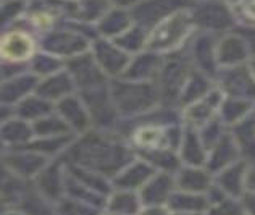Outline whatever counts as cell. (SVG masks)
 <instances>
[{
  "mask_svg": "<svg viewBox=\"0 0 255 215\" xmlns=\"http://www.w3.org/2000/svg\"><path fill=\"white\" fill-rule=\"evenodd\" d=\"M194 28H196L194 13L187 8L178 10L153 26L145 44L153 50H170L183 44Z\"/></svg>",
  "mask_w": 255,
  "mask_h": 215,
  "instance_id": "cell-1",
  "label": "cell"
},
{
  "mask_svg": "<svg viewBox=\"0 0 255 215\" xmlns=\"http://www.w3.org/2000/svg\"><path fill=\"white\" fill-rule=\"evenodd\" d=\"M189 0H147V6H134V16L140 24L155 26L163 18L183 10Z\"/></svg>",
  "mask_w": 255,
  "mask_h": 215,
  "instance_id": "cell-2",
  "label": "cell"
},
{
  "mask_svg": "<svg viewBox=\"0 0 255 215\" xmlns=\"http://www.w3.org/2000/svg\"><path fill=\"white\" fill-rule=\"evenodd\" d=\"M34 52V41L26 32L11 31L2 39V55L11 62H23Z\"/></svg>",
  "mask_w": 255,
  "mask_h": 215,
  "instance_id": "cell-3",
  "label": "cell"
},
{
  "mask_svg": "<svg viewBox=\"0 0 255 215\" xmlns=\"http://www.w3.org/2000/svg\"><path fill=\"white\" fill-rule=\"evenodd\" d=\"M194 19H196V23L209 29H220L228 24L230 16H228V11L221 6V3L207 2L197 6V10L194 11Z\"/></svg>",
  "mask_w": 255,
  "mask_h": 215,
  "instance_id": "cell-4",
  "label": "cell"
},
{
  "mask_svg": "<svg viewBox=\"0 0 255 215\" xmlns=\"http://www.w3.org/2000/svg\"><path fill=\"white\" fill-rule=\"evenodd\" d=\"M100 31L104 32L105 36H117L120 37L131 28L132 23L129 19V15L125 10H115V11H109L107 15L100 19Z\"/></svg>",
  "mask_w": 255,
  "mask_h": 215,
  "instance_id": "cell-5",
  "label": "cell"
},
{
  "mask_svg": "<svg viewBox=\"0 0 255 215\" xmlns=\"http://www.w3.org/2000/svg\"><path fill=\"white\" fill-rule=\"evenodd\" d=\"M83 42L86 41L83 37H79L76 34H70V32H55L49 37V45H52V49H55L58 52H70V50H79L83 49Z\"/></svg>",
  "mask_w": 255,
  "mask_h": 215,
  "instance_id": "cell-6",
  "label": "cell"
},
{
  "mask_svg": "<svg viewBox=\"0 0 255 215\" xmlns=\"http://www.w3.org/2000/svg\"><path fill=\"white\" fill-rule=\"evenodd\" d=\"M142 28L137 24V26H131L129 29H128L126 32H123L122 36L118 37V45L123 47V45H131V47H140L144 44V41L147 42V39H144V34H142Z\"/></svg>",
  "mask_w": 255,
  "mask_h": 215,
  "instance_id": "cell-7",
  "label": "cell"
},
{
  "mask_svg": "<svg viewBox=\"0 0 255 215\" xmlns=\"http://www.w3.org/2000/svg\"><path fill=\"white\" fill-rule=\"evenodd\" d=\"M21 10H23V2H19V0H6V2H3V6H2L3 21H11V19H15Z\"/></svg>",
  "mask_w": 255,
  "mask_h": 215,
  "instance_id": "cell-8",
  "label": "cell"
},
{
  "mask_svg": "<svg viewBox=\"0 0 255 215\" xmlns=\"http://www.w3.org/2000/svg\"><path fill=\"white\" fill-rule=\"evenodd\" d=\"M239 6L247 18L255 19V0H239Z\"/></svg>",
  "mask_w": 255,
  "mask_h": 215,
  "instance_id": "cell-9",
  "label": "cell"
},
{
  "mask_svg": "<svg viewBox=\"0 0 255 215\" xmlns=\"http://www.w3.org/2000/svg\"><path fill=\"white\" fill-rule=\"evenodd\" d=\"M110 3L125 10V8H131V6H137L139 0H110Z\"/></svg>",
  "mask_w": 255,
  "mask_h": 215,
  "instance_id": "cell-10",
  "label": "cell"
}]
</instances>
